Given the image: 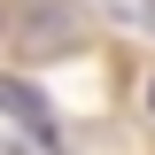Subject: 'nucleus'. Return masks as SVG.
Wrapping results in <instances>:
<instances>
[{"instance_id":"f03ea898","label":"nucleus","mask_w":155,"mask_h":155,"mask_svg":"<svg viewBox=\"0 0 155 155\" xmlns=\"http://www.w3.org/2000/svg\"><path fill=\"white\" fill-rule=\"evenodd\" d=\"M116 23H155V0H109Z\"/></svg>"},{"instance_id":"7ed1b4c3","label":"nucleus","mask_w":155,"mask_h":155,"mask_svg":"<svg viewBox=\"0 0 155 155\" xmlns=\"http://www.w3.org/2000/svg\"><path fill=\"white\" fill-rule=\"evenodd\" d=\"M147 101H155V85H147Z\"/></svg>"},{"instance_id":"f257e3e1","label":"nucleus","mask_w":155,"mask_h":155,"mask_svg":"<svg viewBox=\"0 0 155 155\" xmlns=\"http://www.w3.org/2000/svg\"><path fill=\"white\" fill-rule=\"evenodd\" d=\"M0 155H62V132L31 85H0Z\"/></svg>"}]
</instances>
